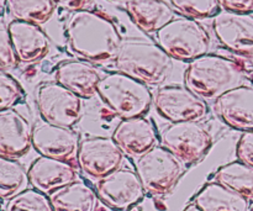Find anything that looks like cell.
<instances>
[{
    "mask_svg": "<svg viewBox=\"0 0 253 211\" xmlns=\"http://www.w3.org/2000/svg\"><path fill=\"white\" fill-rule=\"evenodd\" d=\"M64 35L69 49L83 61L104 64L115 59L121 46L115 22L95 10H77L68 15Z\"/></svg>",
    "mask_w": 253,
    "mask_h": 211,
    "instance_id": "1",
    "label": "cell"
},
{
    "mask_svg": "<svg viewBox=\"0 0 253 211\" xmlns=\"http://www.w3.org/2000/svg\"><path fill=\"white\" fill-rule=\"evenodd\" d=\"M246 74L236 61L215 53H207L189 62L184 73L188 89L204 99L216 100L227 90L244 84Z\"/></svg>",
    "mask_w": 253,
    "mask_h": 211,
    "instance_id": "2",
    "label": "cell"
},
{
    "mask_svg": "<svg viewBox=\"0 0 253 211\" xmlns=\"http://www.w3.org/2000/svg\"><path fill=\"white\" fill-rule=\"evenodd\" d=\"M119 72L147 85H160L170 77L173 58L157 43L141 39L123 40L115 57Z\"/></svg>",
    "mask_w": 253,
    "mask_h": 211,
    "instance_id": "3",
    "label": "cell"
},
{
    "mask_svg": "<svg viewBox=\"0 0 253 211\" xmlns=\"http://www.w3.org/2000/svg\"><path fill=\"white\" fill-rule=\"evenodd\" d=\"M96 91L104 104L121 119L143 116L153 100L147 84L119 71L104 76Z\"/></svg>",
    "mask_w": 253,
    "mask_h": 211,
    "instance_id": "4",
    "label": "cell"
},
{
    "mask_svg": "<svg viewBox=\"0 0 253 211\" xmlns=\"http://www.w3.org/2000/svg\"><path fill=\"white\" fill-rule=\"evenodd\" d=\"M156 42L178 61H193L209 52L211 39L208 30L190 17H174L156 32Z\"/></svg>",
    "mask_w": 253,
    "mask_h": 211,
    "instance_id": "5",
    "label": "cell"
},
{
    "mask_svg": "<svg viewBox=\"0 0 253 211\" xmlns=\"http://www.w3.org/2000/svg\"><path fill=\"white\" fill-rule=\"evenodd\" d=\"M135 168L145 192L155 197L169 194L184 172L183 163L163 146L136 158Z\"/></svg>",
    "mask_w": 253,
    "mask_h": 211,
    "instance_id": "6",
    "label": "cell"
},
{
    "mask_svg": "<svg viewBox=\"0 0 253 211\" xmlns=\"http://www.w3.org/2000/svg\"><path fill=\"white\" fill-rule=\"evenodd\" d=\"M160 140L184 165L202 161L212 145L211 135L199 121L172 123L163 130Z\"/></svg>",
    "mask_w": 253,
    "mask_h": 211,
    "instance_id": "7",
    "label": "cell"
},
{
    "mask_svg": "<svg viewBox=\"0 0 253 211\" xmlns=\"http://www.w3.org/2000/svg\"><path fill=\"white\" fill-rule=\"evenodd\" d=\"M36 105L43 121L64 127H73L83 113V99L58 82L37 86Z\"/></svg>",
    "mask_w": 253,
    "mask_h": 211,
    "instance_id": "8",
    "label": "cell"
},
{
    "mask_svg": "<svg viewBox=\"0 0 253 211\" xmlns=\"http://www.w3.org/2000/svg\"><path fill=\"white\" fill-rule=\"evenodd\" d=\"M153 100L156 110L172 123L200 121L209 114V105L207 101L187 86H161Z\"/></svg>",
    "mask_w": 253,
    "mask_h": 211,
    "instance_id": "9",
    "label": "cell"
},
{
    "mask_svg": "<svg viewBox=\"0 0 253 211\" xmlns=\"http://www.w3.org/2000/svg\"><path fill=\"white\" fill-rule=\"evenodd\" d=\"M124 156L113 137H88L79 143L77 163L84 174L99 180L121 168Z\"/></svg>",
    "mask_w": 253,
    "mask_h": 211,
    "instance_id": "10",
    "label": "cell"
},
{
    "mask_svg": "<svg viewBox=\"0 0 253 211\" xmlns=\"http://www.w3.org/2000/svg\"><path fill=\"white\" fill-rule=\"evenodd\" d=\"M98 199L115 211L127 210L145 198L141 180L136 172L119 168L99 179L95 184Z\"/></svg>",
    "mask_w": 253,
    "mask_h": 211,
    "instance_id": "11",
    "label": "cell"
},
{
    "mask_svg": "<svg viewBox=\"0 0 253 211\" xmlns=\"http://www.w3.org/2000/svg\"><path fill=\"white\" fill-rule=\"evenodd\" d=\"M212 31L217 41L242 56H253V15L220 10L212 17Z\"/></svg>",
    "mask_w": 253,
    "mask_h": 211,
    "instance_id": "12",
    "label": "cell"
},
{
    "mask_svg": "<svg viewBox=\"0 0 253 211\" xmlns=\"http://www.w3.org/2000/svg\"><path fill=\"white\" fill-rule=\"evenodd\" d=\"M79 136L71 127L43 121L32 130V147L43 157L69 161L77 157Z\"/></svg>",
    "mask_w": 253,
    "mask_h": 211,
    "instance_id": "13",
    "label": "cell"
},
{
    "mask_svg": "<svg viewBox=\"0 0 253 211\" xmlns=\"http://www.w3.org/2000/svg\"><path fill=\"white\" fill-rule=\"evenodd\" d=\"M113 140L124 155L140 157L157 146L158 132L152 121L145 116L123 119L113 132Z\"/></svg>",
    "mask_w": 253,
    "mask_h": 211,
    "instance_id": "14",
    "label": "cell"
},
{
    "mask_svg": "<svg viewBox=\"0 0 253 211\" xmlns=\"http://www.w3.org/2000/svg\"><path fill=\"white\" fill-rule=\"evenodd\" d=\"M214 108L219 118L231 128L253 131V86L232 88L215 100Z\"/></svg>",
    "mask_w": 253,
    "mask_h": 211,
    "instance_id": "15",
    "label": "cell"
},
{
    "mask_svg": "<svg viewBox=\"0 0 253 211\" xmlns=\"http://www.w3.org/2000/svg\"><path fill=\"white\" fill-rule=\"evenodd\" d=\"M32 130L30 121L15 109L0 113V156L17 160L32 147Z\"/></svg>",
    "mask_w": 253,
    "mask_h": 211,
    "instance_id": "16",
    "label": "cell"
},
{
    "mask_svg": "<svg viewBox=\"0 0 253 211\" xmlns=\"http://www.w3.org/2000/svg\"><path fill=\"white\" fill-rule=\"evenodd\" d=\"M27 174L32 188L46 195L78 180V173L69 161L43 156H40L31 163Z\"/></svg>",
    "mask_w": 253,
    "mask_h": 211,
    "instance_id": "17",
    "label": "cell"
},
{
    "mask_svg": "<svg viewBox=\"0 0 253 211\" xmlns=\"http://www.w3.org/2000/svg\"><path fill=\"white\" fill-rule=\"evenodd\" d=\"M7 31L19 62L35 63L48 53L51 41L40 25L14 20Z\"/></svg>",
    "mask_w": 253,
    "mask_h": 211,
    "instance_id": "18",
    "label": "cell"
},
{
    "mask_svg": "<svg viewBox=\"0 0 253 211\" xmlns=\"http://www.w3.org/2000/svg\"><path fill=\"white\" fill-rule=\"evenodd\" d=\"M56 82L73 91L82 99H90L98 91V84L101 77L98 69L90 62L83 59L64 61L57 66Z\"/></svg>",
    "mask_w": 253,
    "mask_h": 211,
    "instance_id": "19",
    "label": "cell"
},
{
    "mask_svg": "<svg viewBox=\"0 0 253 211\" xmlns=\"http://www.w3.org/2000/svg\"><path fill=\"white\" fill-rule=\"evenodd\" d=\"M128 16L142 31L157 32L174 19L172 6L165 0H126Z\"/></svg>",
    "mask_w": 253,
    "mask_h": 211,
    "instance_id": "20",
    "label": "cell"
},
{
    "mask_svg": "<svg viewBox=\"0 0 253 211\" xmlns=\"http://www.w3.org/2000/svg\"><path fill=\"white\" fill-rule=\"evenodd\" d=\"M53 211H95L98 195L82 180L58 188L48 194Z\"/></svg>",
    "mask_w": 253,
    "mask_h": 211,
    "instance_id": "21",
    "label": "cell"
},
{
    "mask_svg": "<svg viewBox=\"0 0 253 211\" xmlns=\"http://www.w3.org/2000/svg\"><path fill=\"white\" fill-rule=\"evenodd\" d=\"M203 211H250V200L216 182L208 183L194 198Z\"/></svg>",
    "mask_w": 253,
    "mask_h": 211,
    "instance_id": "22",
    "label": "cell"
},
{
    "mask_svg": "<svg viewBox=\"0 0 253 211\" xmlns=\"http://www.w3.org/2000/svg\"><path fill=\"white\" fill-rule=\"evenodd\" d=\"M214 179L250 202L253 200V167L241 161L230 162L215 172Z\"/></svg>",
    "mask_w": 253,
    "mask_h": 211,
    "instance_id": "23",
    "label": "cell"
},
{
    "mask_svg": "<svg viewBox=\"0 0 253 211\" xmlns=\"http://www.w3.org/2000/svg\"><path fill=\"white\" fill-rule=\"evenodd\" d=\"M5 9L17 21L42 25L51 19L56 5L52 0H5Z\"/></svg>",
    "mask_w": 253,
    "mask_h": 211,
    "instance_id": "24",
    "label": "cell"
},
{
    "mask_svg": "<svg viewBox=\"0 0 253 211\" xmlns=\"http://www.w3.org/2000/svg\"><path fill=\"white\" fill-rule=\"evenodd\" d=\"M29 174L16 160L0 156V200H9L27 189Z\"/></svg>",
    "mask_w": 253,
    "mask_h": 211,
    "instance_id": "25",
    "label": "cell"
},
{
    "mask_svg": "<svg viewBox=\"0 0 253 211\" xmlns=\"http://www.w3.org/2000/svg\"><path fill=\"white\" fill-rule=\"evenodd\" d=\"M4 211H53L48 195L36 189H29L15 195L5 204Z\"/></svg>",
    "mask_w": 253,
    "mask_h": 211,
    "instance_id": "26",
    "label": "cell"
},
{
    "mask_svg": "<svg viewBox=\"0 0 253 211\" xmlns=\"http://www.w3.org/2000/svg\"><path fill=\"white\" fill-rule=\"evenodd\" d=\"M177 11L190 19L214 17L220 11L217 0H169Z\"/></svg>",
    "mask_w": 253,
    "mask_h": 211,
    "instance_id": "27",
    "label": "cell"
},
{
    "mask_svg": "<svg viewBox=\"0 0 253 211\" xmlns=\"http://www.w3.org/2000/svg\"><path fill=\"white\" fill-rule=\"evenodd\" d=\"M24 96V89L19 82L6 72L0 71V113L14 108Z\"/></svg>",
    "mask_w": 253,
    "mask_h": 211,
    "instance_id": "28",
    "label": "cell"
},
{
    "mask_svg": "<svg viewBox=\"0 0 253 211\" xmlns=\"http://www.w3.org/2000/svg\"><path fill=\"white\" fill-rule=\"evenodd\" d=\"M19 63L7 29L0 27V71L6 72Z\"/></svg>",
    "mask_w": 253,
    "mask_h": 211,
    "instance_id": "29",
    "label": "cell"
},
{
    "mask_svg": "<svg viewBox=\"0 0 253 211\" xmlns=\"http://www.w3.org/2000/svg\"><path fill=\"white\" fill-rule=\"evenodd\" d=\"M239 161L253 167V131H246L241 135L236 146Z\"/></svg>",
    "mask_w": 253,
    "mask_h": 211,
    "instance_id": "30",
    "label": "cell"
},
{
    "mask_svg": "<svg viewBox=\"0 0 253 211\" xmlns=\"http://www.w3.org/2000/svg\"><path fill=\"white\" fill-rule=\"evenodd\" d=\"M220 6L224 10L234 12H246L252 14L253 12V0H217Z\"/></svg>",
    "mask_w": 253,
    "mask_h": 211,
    "instance_id": "31",
    "label": "cell"
},
{
    "mask_svg": "<svg viewBox=\"0 0 253 211\" xmlns=\"http://www.w3.org/2000/svg\"><path fill=\"white\" fill-rule=\"evenodd\" d=\"M52 1H53V4L56 5V6L73 12L77 11V10L86 9V6H88L93 0H52Z\"/></svg>",
    "mask_w": 253,
    "mask_h": 211,
    "instance_id": "32",
    "label": "cell"
},
{
    "mask_svg": "<svg viewBox=\"0 0 253 211\" xmlns=\"http://www.w3.org/2000/svg\"><path fill=\"white\" fill-rule=\"evenodd\" d=\"M183 211H203V210L200 209V208H198L197 205L194 204V203H192V204L188 205V207L185 208V209L183 210Z\"/></svg>",
    "mask_w": 253,
    "mask_h": 211,
    "instance_id": "33",
    "label": "cell"
},
{
    "mask_svg": "<svg viewBox=\"0 0 253 211\" xmlns=\"http://www.w3.org/2000/svg\"><path fill=\"white\" fill-rule=\"evenodd\" d=\"M126 211H143V210H142V208L140 207V205H133V207L128 208V209Z\"/></svg>",
    "mask_w": 253,
    "mask_h": 211,
    "instance_id": "34",
    "label": "cell"
},
{
    "mask_svg": "<svg viewBox=\"0 0 253 211\" xmlns=\"http://www.w3.org/2000/svg\"><path fill=\"white\" fill-rule=\"evenodd\" d=\"M111 1H120V0H111Z\"/></svg>",
    "mask_w": 253,
    "mask_h": 211,
    "instance_id": "35",
    "label": "cell"
},
{
    "mask_svg": "<svg viewBox=\"0 0 253 211\" xmlns=\"http://www.w3.org/2000/svg\"><path fill=\"white\" fill-rule=\"evenodd\" d=\"M0 210H1V203H0Z\"/></svg>",
    "mask_w": 253,
    "mask_h": 211,
    "instance_id": "36",
    "label": "cell"
},
{
    "mask_svg": "<svg viewBox=\"0 0 253 211\" xmlns=\"http://www.w3.org/2000/svg\"><path fill=\"white\" fill-rule=\"evenodd\" d=\"M251 211H253V205H252V208H251Z\"/></svg>",
    "mask_w": 253,
    "mask_h": 211,
    "instance_id": "37",
    "label": "cell"
}]
</instances>
